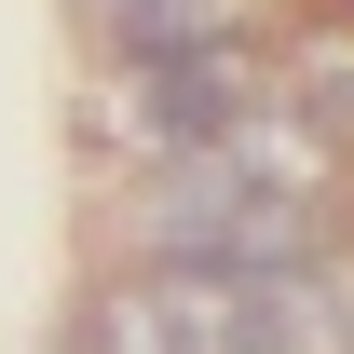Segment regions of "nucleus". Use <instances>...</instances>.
<instances>
[{
	"label": "nucleus",
	"mask_w": 354,
	"mask_h": 354,
	"mask_svg": "<svg viewBox=\"0 0 354 354\" xmlns=\"http://www.w3.org/2000/svg\"><path fill=\"white\" fill-rule=\"evenodd\" d=\"M123 68H136V109H150V150H205V136L245 123V95H259L245 41H164V55H123Z\"/></svg>",
	"instance_id": "f257e3e1"
},
{
	"label": "nucleus",
	"mask_w": 354,
	"mask_h": 354,
	"mask_svg": "<svg viewBox=\"0 0 354 354\" xmlns=\"http://www.w3.org/2000/svg\"><path fill=\"white\" fill-rule=\"evenodd\" d=\"M300 109H313V136H354V55H313V68H300Z\"/></svg>",
	"instance_id": "423d86ee"
},
{
	"label": "nucleus",
	"mask_w": 354,
	"mask_h": 354,
	"mask_svg": "<svg viewBox=\"0 0 354 354\" xmlns=\"http://www.w3.org/2000/svg\"><path fill=\"white\" fill-rule=\"evenodd\" d=\"M245 191H259V177L232 164L218 136H205V150H164V177L136 191V245H150V259H218V232H232Z\"/></svg>",
	"instance_id": "f03ea898"
},
{
	"label": "nucleus",
	"mask_w": 354,
	"mask_h": 354,
	"mask_svg": "<svg viewBox=\"0 0 354 354\" xmlns=\"http://www.w3.org/2000/svg\"><path fill=\"white\" fill-rule=\"evenodd\" d=\"M82 354H191V327H177V300H164V272H123V286L82 313Z\"/></svg>",
	"instance_id": "39448f33"
},
{
	"label": "nucleus",
	"mask_w": 354,
	"mask_h": 354,
	"mask_svg": "<svg viewBox=\"0 0 354 354\" xmlns=\"http://www.w3.org/2000/svg\"><path fill=\"white\" fill-rule=\"evenodd\" d=\"M327 300H341V354H354V272L341 259H327Z\"/></svg>",
	"instance_id": "0eeeda50"
},
{
	"label": "nucleus",
	"mask_w": 354,
	"mask_h": 354,
	"mask_svg": "<svg viewBox=\"0 0 354 354\" xmlns=\"http://www.w3.org/2000/svg\"><path fill=\"white\" fill-rule=\"evenodd\" d=\"M232 286H245V354H341V300H327V259L232 272Z\"/></svg>",
	"instance_id": "7ed1b4c3"
},
{
	"label": "nucleus",
	"mask_w": 354,
	"mask_h": 354,
	"mask_svg": "<svg viewBox=\"0 0 354 354\" xmlns=\"http://www.w3.org/2000/svg\"><path fill=\"white\" fill-rule=\"evenodd\" d=\"M218 150L259 177V191H300V205L327 191V136H313V123H286V109H245V123H218Z\"/></svg>",
	"instance_id": "20e7f679"
}]
</instances>
